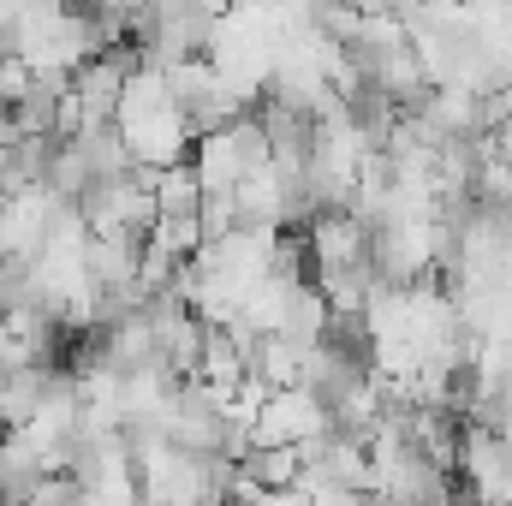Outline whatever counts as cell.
Returning <instances> with one entry per match:
<instances>
[{
    "mask_svg": "<svg viewBox=\"0 0 512 506\" xmlns=\"http://www.w3.org/2000/svg\"><path fill=\"white\" fill-rule=\"evenodd\" d=\"M84 227L90 233H114V227H131V233H149L155 227V191H149V167H131L120 179H96L78 203Z\"/></svg>",
    "mask_w": 512,
    "mask_h": 506,
    "instance_id": "1",
    "label": "cell"
},
{
    "mask_svg": "<svg viewBox=\"0 0 512 506\" xmlns=\"http://www.w3.org/2000/svg\"><path fill=\"white\" fill-rule=\"evenodd\" d=\"M143 245H149V233H131V227H114V233H90V280H96V292H120V286H137Z\"/></svg>",
    "mask_w": 512,
    "mask_h": 506,
    "instance_id": "4",
    "label": "cell"
},
{
    "mask_svg": "<svg viewBox=\"0 0 512 506\" xmlns=\"http://www.w3.org/2000/svg\"><path fill=\"white\" fill-rule=\"evenodd\" d=\"M149 191H155V209H161V215H197V209H203V179H197L191 161H179V167H149ZM161 215H155V221H161Z\"/></svg>",
    "mask_w": 512,
    "mask_h": 506,
    "instance_id": "9",
    "label": "cell"
},
{
    "mask_svg": "<svg viewBox=\"0 0 512 506\" xmlns=\"http://www.w3.org/2000/svg\"><path fill=\"white\" fill-rule=\"evenodd\" d=\"M191 167H197V179H203V197H215V191H239V185H245V161H239L233 131H209V137H197Z\"/></svg>",
    "mask_w": 512,
    "mask_h": 506,
    "instance_id": "6",
    "label": "cell"
},
{
    "mask_svg": "<svg viewBox=\"0 0 512 506\" xmlns=\"http://www.w3.org/2000/svg\"><path fill=\"white\" fill-rule=\"evenodd\" d=\"M149 245H161V251H173V256H191L203 251V221L197 215H161L155 227H149Z\"/></svg>",
    "mask_w": 512,
    "mask_h": 506,
    "instance_id": "10",
    "label": "cell"
},
{
    "mask_svg": "<svg viewBox=\"0 0 512 506\" xmlns=\"http://www.w3.org/2000/svg\"><path fill=\"white\" fill-rule=\"evenodd\" d=\"M12 149H18V131H12V108H0V167L12 161Z\"/></svg>",
    "mask_w": 512,
    "mask_h": 506,
    "instance_id": "13",
    "label": "cell"
},
{
    "mask_svg": "<svg viewBox=\"0 0 512 506\" xmlns=\"http://www.w3.org/2000/svg\"><path fill=\"white\" fill-rule=\"evenodd\" d=\"M131 72L120 66V54H96L72 72V102L84 114V126H114L120 120V102H126Z\"/></svg>",
    "mask_w": 512,
    "mask_h": 506,
    "instance_id": "3",
    "label": "cell"
},
{
    "mask_svg": "<svg viewBox=\"0 0 512 506\" xmlns=\"http://www.w3.org/2000/svg\"><path fill=\"white\" fill-rule=\"evenodd\" d=\"M72 143H78V155L90 161V173H96V179H120V173L137 167V155H131L120 120H114V126H84Z\"/></svg>",
    "mask_w": 512,
    "mask_h": 506,
    "instance_id": "8",
    "label": "cell"
},
{
    "mask_svg": "<svg viewBox=\"0 0 512 506\" xmlns=\"http://www.w3.org/2000/svg\"><path fill=\"white\" fill-rule=\"evenodd\" d=\"M304 364H310V346L292 340V334H262L251 358V376H262L268 387H304Z\"/></svg>",
    "mask_w": 512,
    "mask_h": 506,
    "instance_id": "7",
    "label": "cell"
},
{
    "mask_svg": "<svg viewBox=\"0 0 512 506\" xmlns=\"http://www.w3.org/2000/svg\"><path fill=\"white\" fill-rule=\"evenodd\" d=\"M0 262H6V251H0Z\"/></svg>",
    "mask_w": 512,
    "mask_h": 506,
    "instance_id": "16",
    "label": "cell"
},
{
    "mask_svg": "<svg viewBox=\"0 0 512 506\" xmlns=\"http://www.w3.org/2000/svg\"><path fill=\"white\" fill-rule=\"evenodd\" d=\"M262 506H316L304 489H274V495H262Z\"/></svg>",
    "mask_w": 512,
    "mask_h": 506,
    "instance_id": "14",
    "label": "cell"
},
{
    "mask_svg": "<svg viewBox=\"0 0 512 506\" xmlns=\"http://www.w3.org/2000/svg\"><path fill=\"white\" fill-rule=\"evenodd\" d=\"M30 506H90V489H84L72 471H48V477L36 483Z\"/></svg>",
    "mask_w": 512,
    "mask_h": 506,
    "instance_id": "12",
    "label": "cell"
},
{
    "mask_svg": "<svg viewBox=\"0 0 512 506\" xmlns=\"http://www.w3.org/2000/svg\"><path fill=\"white\" fill-rule=\"evenodd\" d=\"M233 506H262V495H239V501H233Z\"/></svg>",
    "mask_w": 512,
    "mask_h": 506,
    "instance_id": "15",
    "label": "cell"
},
{
    "mask_svg": "<svg viewBox=\"0 0 512 506\" xmlns=\"http://www.w3.org/2000/svg\"><path fill=\"white\" fill-rule=\"evenodd\" d=\"M334 429V411L310 387H274L256 417V447H304Z\"/></svg>",
    "mask_w": 512,
    "mask_h": 506,
    "instance_id": "2",
    "label": "cell"
},
{
    "mask_svg": "<svg viewBox=\"0 0 512 506\" xmlns=\"http://www.w3.org/2000/svg\"><path fill=\"white\" fill-rule=\"evenodd\" d=\"M197 221H203V245H221V239H233V233L245 227V215H239V197H233V191H215V197H203Z\"/></svg>",
    "mask_w": 512,
    "mask_h": 506,
    "instance_id": "11",
    "label": "cell"
},
{
    "mask_svg": "<svg viewBox=\"0 0 512 506\" xmlns=\"http://www.w3.org/2000/svg\"><path fill=\"white\" fill-rule=\"evenodd\" d=\"M298 483H304V447H251V459H239V495H274Z\"/></svg>",
    "mask_w": 512,
    "mask_h": 506,
    "instance_id": "5",
    "label": "cell"
}]
</instances>
